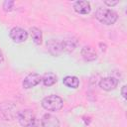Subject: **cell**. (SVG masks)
<instances>
[{"instance_id":"ba28073f","label":"cell","mask_w":127,"mask_h":127,"mask_svg":"<svg viewBox=\"0 0 127 127\" xmlns=\"http://www.w3.org/2000/svg\"><path fill=\"white\" fill-rule=\"evenodd\" d=\"M73 9L76 13L81 14V15H85L88 14L91 10L90 8V4L87 1H76L73 4Z\"/></svg>"},{"instance_id":"3957f363","label":"cell","mask_w":127,"mask_h":127,"mask_svg":"<svg viewBox=\"0 0 127 127\" xmlns=\"http://www.w3.org/2000/svg\"><path fill=\"white\" fill-rule=\"evenodd\" d=\"M17 118H18L20 125H22L23 127H29L37 119L34 112L30 109H25V110L20 111L17 114Z\"/></svg>"},{"instance_id":"8992f818","label":"cell","mask_w":127,"mask_h":127,"mask_svg":"<svg viewBox=\"0 0 127 127\" xmlns=\"http://www.w3.org/2000/svg\"><path fill=\"white\" fill-rule=\"evenodd\" d=\"M117 85H118V79H116L113 76L103 77L99 81L100 88L103 89V90H106V91H110V90L115 89L117 87Z\"/></svg>"},{"instance_id":"52a82bcc","label":"cell","mask_w":127,"mask_h":127,"mask_svg":"<svg viewBox=\"0 0 127 127\" xmlns=\"http://www.w3.org/2000/svg\"><path fill=\"white\" fill-rule=\"evenodd\" d=\"M43 127H60V121L59 119L50 113H46L41 120Z\"/></svg>"},{"instance_id":"7c38bea8","label":"cell","mask_w":127,"mask_h":127,"mask_svg":"<svg viewBox=\"0 0 127 127\" xmlns=\"http://www.w3.org/2000/svg\"><path fill=\"white\" fill-rule=\"evenodd\" d=\"M57 80H58V77L53 72H46L43 75V77H42V81H43L44 85H46V86H52V85H54L57 82Z\"/></svg>"},{"instance_id":"9c48e42d","label":"cell","mask_w":127,"mask_h":127,"mask_svg":"<svg viewBox=\"0 0 127 127\" xmlns=\"http://www.w3.org/2000/svg\"><path fill=\"white\" fill-rule=\"evenodd\" d=\"M77 45V41L75 39H64L62 43H60L61 46V51L70 53L72 52Z\"/></svg>"},{"instance_id":"e0dca14e","label":"cell","mask_w":127,"mask_h":127,"mask_svg":"<svg viewBox=\"0 0 127 127\" xmlns=\"http://www.w3.org/2000/svg\"><path fill=\"white\" fill-rule=\"evenodd\" d=\"M126 88H127L126 85H123L122 88H121V95L124 99H126Z\"/></svg>"},{"instance_id":"30bf717a","label":"cell","mask_w":127,"mask_h":127,"mask_svg":"<svg viewBox=\"0 0 127 127\" xmlns=\"http://www.w3.org/2000/svg\"><path fill=\"white\" fill-rule=\"evenodd\" d=\"M81 56L85 61H88V62L94 61L97 58V54L95 50L90 46H85L81 49Z\"/></svg>"},{"instance_id":"5b68a950","label":"cell","mask_w":127,"mask_h":127,"mask_svg":"<svg viewBox=\"0 0 127 127\" xmlns=\"http://www.w3.org/2000/svg\"><path fill=\"white\" fill-rule=\"evenodd\" d=\"M41 81H42V76H41L39 73L33 72V73H29V74L23 79L22 85H23L24 88L29 89V88H32V87L38 85Z\"/></svg>"},{"instance_id":"4fadbf2b","label":"cell","mask_w":127,"mask_h":127,"mask_svg":"<svg viewBox=\"0 0 127 127\" xmlns=\"http://www.w3.org/2000/svg\"><path fill=\"white\" fill-rule=\"evenodd\" d=\"M63 83L70 88H77L79 85V79L76 76H72V75H67L63 79Z\"/></svg>"},{"instance_id":"6da1fadb","label":"cell","mask_w":127,"mask_h":127,"mask_svg":"<svg viewBox=\"0 0 127 127\" xmlns=\"http://www.w3.org/2000/svg\"><path fill=\"white\" fill-rule=\"evenodd\" d=\"M95 17L104 25H112L118 19L117 13L108 8H98L95 12Z\"/></svg>"},{"instance_id":"277c9868","label":"cell","mask_w":127,"mask_h":127,"mask_svg":"<svg viewBox=\"0 0 127 127\" xmlns=\"http://www.w3.org/2000/svg\"><path fill=\"white\" fill-rule=\"evenodd\" d=\"M10 38L12 39L13 42L20 44V43H24L27 38H28V32L26 30H24L23 28L20 27H14L11 29L10 33H9Z\"/></svg>"},{"instance_id":"7a4b0ae2","label":"cell","mask_w":127,"mask_h":127,"mask_svg":"<svg viewBox=\"0 0 127 127\" xmlns=\"http://www.w3.org/2000/svg\"><path fill=\"white\" fill-rule=\"evenodd\" d=\"M42 106L48 111H59L64 106V100L60 96L52 94L43 98Z\"/></svg>"},{"instance_id":"2e32d148","label":"cell","mask_w":127,"mask_h":127,"mask_svg":"<svg viewBox=\"0 0 127 127\" xmlns=\"http://www.w3.org/2000/svg\"><path fill=\"white\" fill-rule=\"evenodd\" d=\"M104 4L112 7V6H115L116 4H118V1H104Z\"/></svg>"},{"instance_id":"8fae6325","label":"cell","mask_w":127,"mask_h":127,"mask_svg":"<svg viewBox=\"0 0 127 127\" xmlns=\"http://www.w3.org/2000/svg\"><path fill=\"white\" fill-rule=\"evenodd\" d=\"M29 32H30V36H31V39L33 40V42L36 45H41L42 42H43L42 31L39 28H37V27H31Z\"/></svg>"},{"instance_id":"9a60e30c","label":"cell","mask_w":127,"mask_h":127,"mask_svg":"<svg viewBox=\"0 0 127 127\" xmlns=\"http://www.w3.org/2000/svg\"><path fill=\"white\" fill-rule=\"evenodd\" d=\"M29 127H43V126H42L41 121H39L38 119H36V120H35V121H34V122L29 126Z\"/></svg>"},{"instance_id":"ac0fdd59","label":"cell","mask_w":127,"mask_h":127,"mask_svg":"<svg viewBox=\"0 0 127 127\" xmlns=\"http://www.w3.org/2000/svg\"><path fill=\"white\" fill-rule=\"evenodd\" d=\"M3 59H4V57H3V53H2V51H1V49H0V64L3 62Z\"/></svg>"},{"instance_id":"5bb4252c","label":"cell","mask_w":127,"mask_h":127,"mask_svg":"<svg viewBox=\"0 0 127 127\" xmlns=\"http://www.w3.org/2000/svg\"><path fill=\"white\" fill-rule=\"evenodd\" d=\"M14 5H15V2L14 1H12V0H6L3 3V10L5 12H11L14 9Z\"/></svg>"}]
</instances>
